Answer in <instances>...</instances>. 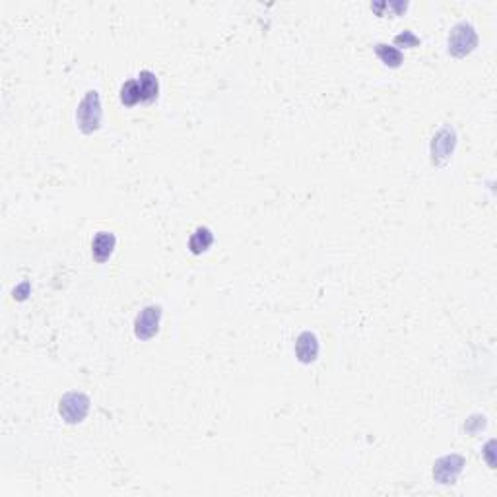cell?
<instances>
[{
  "mask_svg": "<svg viewBox=\"0 0 497 497\" xmlns=\"http://www.w3.org/2000/svg\"><path fill=\"white\" fill-rule=\"evenodd\" d=\"M394 45H400V47H408V49H412V47H418L419 39L414 36L410 29H406L404 33H400V36L394 37Z\"/></svg>",
  "mask_w": 497,
  "mask_h": 497,
  "instance_id": "13",
  "label": "cell"
},
{
  "mask_svg": "<svg viewBox=\"0 0 497 497\" xmlns=\"http://www.w3.org/2000/svg\"><path fill=\"white\" fill-rule=\"evenodd\" d=\"M138 85H140V95H142V103H152L157 100L159 93V82H157L156 74L150 70H142L138 76Z\"/></svg>",
  "mask_w": 497,
  "mask_h": 497,
  "instance_id": "9",
  "label": "cell"
},
{
  "mask_svg": "<svg viewBox=\"0 0 497 497\" xmlns=\"http://www.w3.org/2000/svg\"><path fill=\"white\" fill-rule=\"evenodd\" d=\"M214 243V234L208 228H199L194 234L191 235L189 239V248H191L192 255H202L206 253L208 248L212 247Z\"/></svg>",
  "mask_w": 497,
  "mask_h": 497,
  "instance_id": "10",
  "label": "cell"
},
{
  "mask_svg": "<svg viewBox=\"0 0 497 497\" xmlns=\"http://www.w3.org/2000/svg\"><path fill=\"white\" fill-rule=\"evenodd\" d=\"M142 101V95H140V85H138V80L132 78L125 82L121 88V103L127 107H135L136 103Z\"/></svg>",
  "mask_w": 497,
  "mask_h": 497,
  "instance_id": "12",
  "label": "cell"
},
{
  "mask_svg": "<svg viewBox=\"0 0 497 497\" xmlns=\"http://www.w3.org/2000/svg\"><path fill=\"white\" fill-rule=\"evenodd\" d=\"M117 239L111 231H100L92 241V255L98 263H107L109 256L113 255Z\"/></svg>",
  "mask_w": 497,
  "mask_h": 497,
  "instance_id": "8",
  "label": "cell"
},
{
  "mask_svg": "<svg viewBox=\"0 0 497 497\" xmlns=\"http://www.w3.org/2000/svg\"><path fill=\"white\" fill-rule=\"evenodd\" d=\"M456 146V132L453 127H443L431 138V164L443 167L453 156Z\"/></svg>",
  "mask_w": 497,
  "mask_h": 497,
  "instance_id": "4",
  "label": "cell"
},
{
  "mask_svg": "<svg viewBox=\"0 0 497 497\" xmlns=\"http://www.w3.org/2000/svg\"><path fill=\"white\" fill-rule=\"evenodd\" d=\"M101 101L100 93L95 90L85 92L84 100L80 101L78 111H76V121H78V128L84 135H93L98 128L101 127Z\"/></svg>",
  "mask_w": 497,
  "mask_h": 497,
  "instance_id": "1",
  "label": "cell"
},
{
  "mask_svg": "<svg viewBox=\"0 0 497 497\" xmlns=\"http://www.w3.org/2000/svg\"><path fill=\"white\" fill-rule=\"evenodd\" d=\"M90 404H92V402H90V397L84 394V392H66V394L61 398V402H58V414L63 416V419L66 424L74 426V424L84 422L88 412H90Z\"/></svg>",
  "mask_w": 497,
  "mask_h": 497,
  "instance_id": "3",
  "label": "cell"
},
{
  "mask_svg": "<svg viewBox=\"0 0 497 497\" xmlns=\"http://www.w3.org/2000/svg\"><path fill=\"white\" fill-rule=\"evenodd\" d=\"M464 469V459L461 455H447L434 464V478L439 483H455Z\"/></svg>",
  "mask_w": 497,
  "mask_h": 497,
  "instance_id": "6",
  "label": "cell"
},
{
  "mask_svg": "<svg viewBox=\"0 0 497 497\" xmlns=\"http://www.w3.org/2000/svg\"><path fill=\"white\" fill-rule=\"evenodd\" d=\"M159 320H162V307L148 305L136 315L135 334L140 340H150L154 338L159 330Z\"/></svg>",
  "mask_w": 497,
  "mask_h": 497,
  "instance_id": "5",
  "label": "cell"
},
{
  "mask_svg": "<svg viewBox=\"0 0 497 497\" xmlns=\"http://www.w3.org/2000/svg\"><path fill=\"white\" fill-rule=\"evenodd\" d=\"M295 357L301 363H313L319 357V340L317 336L309 330L301 333L295 340Z\"/></svg>",
  "mask_w": 497,
  "mask_h": 497,
  "instance_id": "7",
  "label": "cell"
},
{
  "mask_svg": "<svg viewBox=\"0 0 497 497\" xmlns=\"http://www.w3.org/2000/svg\"><path fill=\"white\" fill-rule=\"evenodd\" d=\"M375 55L381 58V63L384 66H391V68H398L402 64V61H404V55L400 53V49L391 47V45H384V43H377Z\"/></svg>",
  "mask_w": 497,
  "mask_h": 497,
  "instance_id": "11",
  "label": "cell"
},
{
  "mask_svg": "<svg viewBox=\"0 0 497 497\" xmlns=\"http://www.w3.org/2000/svg\"><path fill=\"white\" fill-rule=\"evenodd\" d=\"M478 47V33L472 23L461 21L449 33V53L456 58L470 55Z\"/></svg>",
  "mask_w": 497,
  "mask_h": 497,
  "instance_id": "2",
  "label": "cell"
}]
</instances>
